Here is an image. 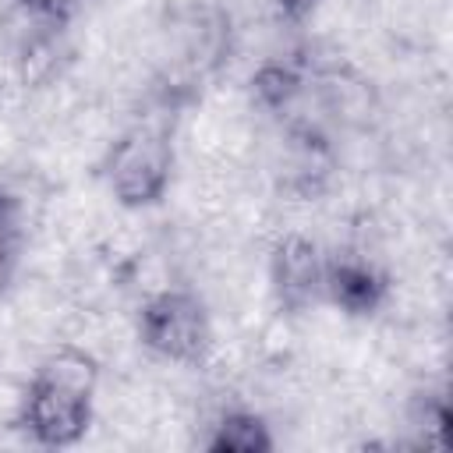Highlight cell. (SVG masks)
<instances>
[{
  "label": "cell",
  "mask_w": 453,
  "mask_h": 453,
  "mask_svg": "<svg viewBox=\"0 0 453 453\" xmlns=\"http://www.w3.org/2000/svg\"><path fill=\"white\" fill-rule=\"evenodd\" d=\"M276 11H280V18H287V21H301L304 14H311V7L319 4V0H269Z\"/></svg>",
  "instance_id": "11"
},
{
  "label": "cell",
  "mask_w": 453,
  "mask_h": 453,
  "mask_svg": "<svg viewBox=\"0 0 453 453\" xmlns=\"http://www.w3.org/2000/svg\"><path fill=\"white\" fill-rule=\"evenodd\" d=\"M99 361L92 350L60 343L28 375L14 403V425L42 449L78 446L96 418Z\"/></svg>",
  "instance_id": "1"
},
{
  "label": "cell",
  "mask_w": 453,
  "mask_h": 453,
  "mask_svg": "<svg viewBox=\"0 0 453 453\" xmlns=\"http://www.w3.org/2000/svg\"><path fill=\"white\" fill-rule=\"evenodd\" d=\"M28 248V223H25V205L14 191L0 184V294H7L21 273Z\"/></svg>",
  "instance_id": "8"
},
{
  "label": "cell",
  "mask_w": 453,
  "mask_h": 453,
  "mask_svg": "<svg viewBox=\"0 0 453 453\" xmlns=\"http://www.w3.org/2000/svg\"><path fill=\"white\" fill-rule=\"evenodd\" d=\"M21 18L35 28V32H46V35H60L85 7V0H14Z\"/></svg>",
  "instance_id": "10"
},
{
  "label": "cell",
  "mask_w": 453,
  "mask_h": 453,
  "mask_svg": "<svg viewBox=\"0 0 453 453\" xmlns=\"http://www.w3.org/2000/svg\"><path fill=\"white\" fill-rule=\"evenodd\" d=\"M326 248L301 234L287 230L269 248V290L276 304L290 315L322 304V276H326Z\"/></svg>",
  "instance_id": "4"
},
{
  "label": "cell",
  "mask_w": 453,
  "mask_h": 453,
  "mask_svg": "<svg viewBox=\"0 0 453 453\" xmlns=\"http://www.w3.org/2000/svg\"><path fill=\"white\" fill-rule=\"evenodd\" d=\"M393 280L389 273L368 258L365 251H329L326 255V276H322V304H333L336 311L350 319H372L389 304Z\"/></svg>",
  "instance_id": "5"
},
{
  "label": "cell",
  "mask_w": 453,
  "mask_h": 453,
  "mask_svg": "<svg viewBox=\"0 0 453 453\" xmlns=\"http://www.w3.org/2000/svg\"><path fill=\"white\" fill-rule=\"evenodd\" d=\"M202 446L209 453H269V449H276V435L258 411L230 407V411L216 414Z\"/></svg>",
  "instance_id": "6"
},
{
  "label": "cell",
  "mask_w": 453,
  "mask_h": 453,
  "mask_svg": "<svg viewBox=\"0 0 453 453\" xmlns=\"http://www.w3.org/2000/svg\"><path fill=\"white\" fill-rule=\"evenodd\" d=\"M177 166L173 124L166 113H142L103 149L99 177L110 198L127 212H145L170 195Z\"/></svg>",
  "instance_id": "2"
},
{
  "label": "cell",
  "mask_w": 453,
  "mask_h": 453,
  "mask_svg": "<svg viewBox=\"0 0 453 453\" xmlns=\"http://www.w3.org/2000/svg\"><path fill=\"white\" fill-rule=\"evenodd\" d=\"M407 425L418 435L421 446H442L446 442V425H449V403L442 393L421 389L414 393L411 407H407Z\"/></svg>",
  "instance_id": "9"
},
{
  "label": "cell",
  "mask_w": 453,
  "mask_h": 453,
  "mask_svg": "<svg viewBox=\"0 0 453 453\" xmlns=\"http://www.w3.org/2000/svg\"><path fill=\"white\" fill-rule=\"evenodd\" d=\"M304 88H308V78L290 60H265L251 74V99H255L258 110H265L273 117L294 113V106L301 103Z\"/></svg>",
  "instance_id": "7"
},
{
  "label": "cell",
  "mask_w": 453,
  "mask_h": 453,
  "mask_svg": "<svg viewBox=\"0 0 453 453\" xmlns=\"http://www.w3.org/2000/svg\"><path fill=\"white\" fill-rule=\"evenodd\" d=\"M138 343L177 368H205L216 354V326L209 304L188 287L152 290L138 304Z\"/></svg>",
  "instance_id": "3"
}]
</instances>
